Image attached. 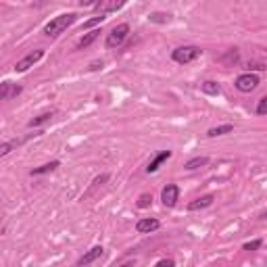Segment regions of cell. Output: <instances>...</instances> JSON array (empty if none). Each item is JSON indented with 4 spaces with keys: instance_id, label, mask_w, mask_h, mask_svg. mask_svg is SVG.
<instances>
[{
    "instance_id": "obj_20",
    "label": "cell",
    "mask_w": 267,
    "mask_h": 267,
    "mask_svg": "<svg viewBox=\"0 0 267 267\" xmlns=\"http://www.w3.org/2000/svg\"><path fill=\"white\" fill-rule=\"evenodd\" d=\"M15 146H17V142H2V144H0V159L6 157Z\"/></svg>"
},
{
    "instance_id": "obj_14",
    "label": "cell",
    "mask_w": 267,
    "mask_h": 267,
    "mask_svg": "<svg viewBox=\"0 0 267 267\" xmlns=\"http://www.w3.org/2000/svg\"><path fill=\"white\" fill-rule=\"evenodd\" d=\"M59 165H61L59 161H50V163H44V165H40V167L32 169V176H42V174H48V171H54V169L59 167Z\"/></svg>"
},
{
    "instance_id": "obj_19",
    "label": "cell",
    "mask_w": 267,
    "mask_h": 267,
    "mask_svg": "<svg viewBox=\"0 0 267 267\" xmlns=\"http://www.w3.org/2000/svg\"><path fill=\"white\" fill-rule=\"evenodd\" d=\"M104 19H107L104 15H96L94 19H90V21H86V23L82 25V30H90V27H94V25H100V23L104 21Z\"/></svg>"
},
{
    "instance_id": "obj_26",
    "label": "cell",
    "mask_w": 267,
    "mask_h": 267,
    "mask_svg": "<svg viewBox=\"0 0 267 267\" xmlns=\"http://www.w3.org/2000/svg\"><path fill=\"white\" fill-rule=\"evenodd\" d=\"M98 2H100V0H80L82 6H96Z\"/></svg>"
},
{
    "instance_id": "obj_2",
    "label": "cell",
    "mask_w": 267,
    "mask_h": 267,
    "mask_svg": "<svg viewBox=\"0 0 267 267\" xmlns=\"http://www.w3.org/2000/svg\"><path fill=\"white\" fill-rule=\"evenodd\" d=\"M200 54H203V50H200L198 46H179V48H176L174 52H171V59L179 65H186V63L196 61Z\"/></svg>"
},
{
    "instance_id": "obj_27",
    "label": "cell",
    "mask_w": 267,
    "mask_h": 267,
    "mask_svg": "<svg viewBox=\"0 0 267 267\" xmlns=\"http://www.w3.org/2000/svg\"><path fill=\"white\" fill-rule=\"evenodd\" d=\"M157 265H169L171 267V265H176V261L174 259H161V261H157Z\"/></svg>"
},
{
    "instance_id": "obj_28",
    "label": "cell",
    "mask_w": 267,
    "mask_h": 267,
    "mask_svg": "<svg viewBox=\"0 0 267 267\" xmlns=\"http://www.w3.org/2000/svg\"><path fill=\"white\" fill-rule=\"evenodd\" d=\"M100 67H102V63H92L90 69H100Z\"/></svg>"
},
{
    "instance_id": "obj_24",
    "label": "cell",
    "mask_w": 267,
    "mask_h": 267,
    "mask_svg": "<svg viewBox=\"0 0 267 267\" xmlns=\"http://www.w3.org/2000/svg\"><path fill=\"white\" fill-rule=\"evenodd\" d=\"M267 113V98H259V104H257V115H265Z\"/></svg>"
},
{
    "instance_id": "obj_6",
    "label": "cell",
    "mask_w": 267,
    "mask_h": 267,
    "mask_svg": "<svg viewBox=\"0 0 267 267\" xmlns=\"http://www.w3.org/2000/svg\"><path fill=\"white\" fill-rule=\"evenodd\" d=\"M179 198V188L176 184H167L163 190H161V200H163L165 207H174Z\"/></svg>"
},
{
    "instance_id": "obj_23",
    "label": "cell",
    "mask_w": 267,
    "mask_h": 267,
    "mask_svg": "<svg viewBox=\"0 0 267 267\" xmlns=\"http://www.w3.org/2000/svg\"><path fill=\"white\" fill-rule=\"evenodd\" d=\"M150 203H152V196H150V194H142V196L138 198V207H140V209H146Z\"/></svg>"
},
{
    "instance_id": "obj_1",
    "label": "cell",
    "mask_w": 267,
    "mask_h": 267,
    "mask_svg": "<svg viewBox=\"0 0 267 267\" xmlns=\"http://www.w3.org/2000/svg\"><path fill=\"white\" fill-rule=\"evenodd\" d=\"M75 21H78V15H75V13L59 15V17H54L50 23H46V27H44V34H46V36H50V38H54V36L63 34V32L67 30V27H71Z\"/></svg>"
},
{
    "instance_id": "obj_7",
    "label": "cell",
    "mask_w": 267,
    "mask_h": 267,
    "mask_svg": "<svg viewBox=\"0 0 267 267\" xmlns=\"http://www.w3.org/2000/svg\"><path fill=\"white\" fill-rule=\"evenodd\" d=\"M161 227V222L155 217H144V219H140V222L136 223V232L138 234H150V232H157Z\"/></svg>"
},
{
    "instance_id": "obj_11",
    "label": "cell",
    "mask_w": 267,
    "mask_h": 267,
    "mask_svg": "<svg viewBox=\"0 0 267 267\" xmlns=\"http://www.w3.org/2000/svg\"><path fill=\"white\" fill-rule=\"evenodd\" d=\"M167 159H171V150H163V152H159V155H157V157H155V159H152L150 163H148V167H146V174H155V171H157L161 165H163Z\"/></svg>"
},
{
    "instance_id": "obj_13",
    "label": "cell",
    "mask_w": 267,
    "mask_h": 267,
    "mask_svg": "<svg viewBox=\"0 0 267 267\" xmlns=\"http://www.w3.org/2000/svg\"><path fill=\"white\" fill-rule=\"evenodd\" d=\"M234 132V126H230V123H225V126H217V128H211L207 132L209 138H217V136H223V134H230Z\"/></svg>"
},
{
    "instance_id": "obj_22",
    "label": "cell",
    "mask_w": 267,
    "mask_h": 267,
    "mask_svg": "<svg viewBox=\"0 0 267 267\" xmlns=\"http://www.w3.org/2000/svg\"><path fill=\"white\" fill-rule=\"evenodd\" d=\"M148 19H150L152 23H165L167 19H169V15H163V13H152Z\"/></svg>"
},
{
    "instance_id": "obj_17",
    "label": "cell",
    "mask_w": 267,
    "mask_h": 267,
    "mask_svg": "<svg viewBox=\"0 0 267 267\" xmlns=\"http://www.w3.org/2000/svg\"><path fill=\"white\" fill-rule=\"evenodd\" d=\"M52 115H54L52 111H48V113H42V115H38L36 119H32L30 123H27V128H38V126H42V123H46V121H48Z\"/></svg>"
},
{
    "instance_id": "obj_3",
    "label": "cell",
    "mask_w": 267,
    "mask_h": 267,
    "mask_svg": "<svg viewBox=\"0 0 267 267\" xmlns=\"http://www.w3.org/2000/svg\"><path fill=\"white\" fill-rule=\"evenodd\" d=\"M130 34V25L128 23H119L115 25L113 30L107 34V48H117V46H121L123 42H126V38Z\"/></svg>"
},
{
    "instance_id": "obj_15",
    "label": "cell",
    "mask_w": 267,
    "mask_h": 267,
    "mask_svg": "<svg viewBox=\"0 0 267 267\" xmlns=\"http://www.w3.org/2000/svg\"><path fill=\"white\" fill-rule=\"evenodd\" d=\"M98 36H100V32H98V30H94V32H90V34H86V36L82 38V40L78 42V48H86V46H90L94 40H96Z\"/></svg>"
},
{
    "instance_id": "obj_5",
    "label": "cell",
    "mask_w": 267,
    "mask_h": 267,
    "mask_svg": "<svg viewBox=\"0 0 267 267\" xmlns=\"http://www.w3.org/2000/svg\"><path fill=\"white\" fill-rule=\"evenodd\" d=\"M42 56H44V50H34V52H30V54H25L21 61H17L15 71H17V73L27 71V69H30V67H34L38 61H42Z\"/></svg>"
},
{
    "instance_id": "obj_18",
    "label": "cell",
    "mask_w": 267,
    "mask_h": 267,
    "mask_svg": "<svg viewBox=\"0 0 267 267\" xmlns=\"http://www.w3.org/2000/svg\"><path fill=\"white\" fill-rule=\"evenodd\" d=\"M207 161H209L207 157H194V159H190L184 167H186V169H198V167L207 165Z\"/></svg>"
},
{
    "instance_id": "obj_4",
    "label": "cell",
    "mask_w": 267,
    "mask_h": 267,
    "mask_svg": "<svg viewBox=\"0 0 267 267\" xmlns=\"http://www.w3.org/2000/svg\"><path fill=\"white\" fill-rule=\"evenodd\" d=\"M234 86L240 92H253L257 86H259V78H257L255 73H251V71L249 73H242V75H238V78H236V84Z\"/></svg>"
},
{
    "instance_id": "obj_16",
    "label": "cell",
    "mask_w": 267,
    "mask_h": 267,
    "mask_svg": "<svg viewBox=\"0 0 267 267\" xmlns=\"http://www.w3.org/2000/svg\"><path fill=\"white\" fill-rule=\"evenodd\" d=\"M200 88H203V92H205V94H213V96H217V94L222 92V88H219V84H217V82H211V80L205 82L203 86H200Z\"/></svg>"
},
{
    "instance_id": "obj_12",
    "label": "cell",
    "mask_w": 267,
    "mask_h": 267,
    "mask_svg": "<svg viewBox=\"0 0 267 267\" xmlns=\"http://www.w3.org/2000/svg\"><path fill=\"white\" fill-rule=\"evenodd\" d=\"M19 92H21V88H13L11 82H2V84H0V100H4V98L11 96V94H19Z\"/></svg>"
},
{
    "instance_id": "obj_9",
    "label": "cell",
    "mask_w": 267,
    "mask_h": 267,
    "mask_svg": "<svg viewBox=\"0 0 267 267\" xmlns=\"http://www.w3.org/2000/svg\"><path fill=\"white\" fill-rule=\"evenodd\" d=\"M213 200H215L213 194H205V196L192 200V203H188V211H200V209H207V207L213 205Z\"/></svg>"
},
{
    "instance_id": "obj_21",
    "label": "cell",
    "mask_w": 267,
    "mask_h": 267,
    "mask_svg": "<svg viewBox=\"0 0 267 267\" xmlns=\"http://www.w3.org/2000/svg\"><path fill=\"white\" fill-rule=\"evenodd\" d=\"M238 61V50L234 48V50H230V52H227L225 56H223V59H222V63H225V65H230V63H236Z\"/></svg>"
},
{
    "instance_id": "obj_8",
    "label": "cell",
    "mask_w": 267,
    "mask_h": 267,
    "mask_svg": "<svg viewBox=\"0 0 267 267\" xmlns=\"http://www.w3.org/2000/svg\"><path fill=\"white\" fill-rule=\"evenodd\" d=\"M123 4H126V0H100V2L96 4V8H98V15H104V17H107L109 13L119 11Z\"/></svg>"
},
{
    "instance_id": "obj_25",
    "label": "cell",
    "mask_w": 267,
    "mask_h": 267,
    "mask_svg": "<svg viewBox=\"0 0 267 267\" xmlns=\"http://www.w3.org/2000/svg\"><path fill=\"white\" fill-rule=\"evenodd\" d=\"M261 244H263L261 240H253V242H246V244L242 246V249H244V251H257Z\"/></svg>"
},
{
    "instance_id": "obj_10",
    "label": "cell",
    "mask_w": 267,
    "mask_h": 267,
    "mask_svg": "<svg viewBox=\"0 0 267 267\" xmlns=\"http://www.w3.org/2000/svg\"><path fill=\"white\" fill-rule=\"evenodd\" d=\"M102 246H92V249L86 253V255H82L80 259H78V265H90L92 261H96L98 257H102Z\"/></svg>"
}]
</instances>
